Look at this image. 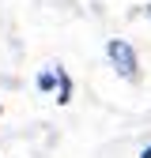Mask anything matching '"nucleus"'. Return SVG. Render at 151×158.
Instances as JSON below:
<instances>
[{"mask_svg": "<svg viewBox=\"0 0 151 158\" xmlns=\"http://www.w3.org/2000/svg\"><path fill=\"white\" fill-rule=\"evenodd\" d=\"M106 56H110L113 72H117L121 79H128V83L140 79V56H136V49H132V42H125V38H110V42H106Z\"/></svg>", "mask_w": 151, "mask_h": 158, "instance_id": "f257e3e1", "label": "nucleus"}, {"mask_svg": "<svg viewBox=\"0 0 151 158\" xmlns=\"http://www.w3.org/2000/svg\"><path fill=\"white\" fill-rule=\"evenodd\" d=\"M57 102H61V106L72 102V79H68V72L61 64H57Z\"/></svg>", "mask_w": 151, "mask_h": 158, "instance_id": "f03ea898", "label": "nucleus"}, {"mask_svg": "<svg viewBox=\"0 0 151 158\" xmlns=\"http://www.w3.org/2000/svg\"><path fill=\"white\" fill-rule=\"evenodd\" d=\"M57 87V64H49L45 72H38V90H53Z\"/></svg>", "mask_w": 151, "mask_h": 158, "instance_id": "7ed1b4c3", "label": "nucleus"}, {"mask_svg": "<svg viewBox=\"0 0 151 158\" xmlns=\"http://www.w3.org/2000/svg\"><path fill=\"white\" fill-rule=\"evenodd\" d=\"M140 158H151V147H144V151H140Z\"/></svg>", "mask_w": 151, "mask_h": 158, "instance_id": "20e7f679", "label": "nucleus"}, {"mask_svg": "<svg viewBox=\"0 0 151 158\" xmlns=\"http://www.w3.org/2000/svg\"><path fill=\"white\" fill-rule=\"evenodd\" d=\"M147 15H151V4H147Z\"/></svg>", "mask_w": 151, "mask_h": 158, "instance_id": "39448f33", "label": "nucleus"}]
</instances>
